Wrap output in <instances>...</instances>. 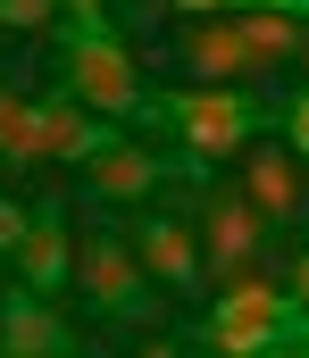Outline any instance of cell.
<instances>
[{"label":"cell","mask_w":309,"mask_h":358,"mask_svg":"<svg viewBox=\"0 0 309 358\" xmlns=\"http://www.w3.org/2000/svg\"><path fill=\"white\" fill-rule=\"evenodd\" d=\"M67 100H84L92 117H142L151 100H142V76H134V59H125V42L109 34V17H84L76 34H67Z\"/></svg>","instance_id":"cell-1"},{"label":"cell","mask_w":309,"mask_h":358,"mask_svg":"<svg viewBox=\"0 0 309 358\" xmlns=\"http://www.w3.org/2000/svg\"><path fill=\"white\" fill-rule=\"evenodd\" d=\"M159 117L176 125V142H184V159L209 167V159H234L251 134H259V108H251V92L234 84H184L159 100Z\"/></svg>","instance_id":"cell-2"},{"label":"cell","mask_w":309,"mask_h":358,"mask_svg":"<svg viewBox=\"0 0 309 358\" xmlns=\"http://www.w3.org/2000/svg\"><path fill=\"white\" fill-rule=\"evenodd\" d=\"M84 183H92V200H109V208H134V200H159L167 167H159V150H151V142L109 134L101 150L84 159Z\"/></svg>","instance_id":"cell-3"},{"label":"cell","mask_w":309,"mask_h":358,"mask_svg":"<svg viewBox=\"0 0 309 358\" xmlns=\"http://www.w3.org/2000/svg\"><path fill=\"white\" fill-rule=\"evenodd\" d=\"M67 275L92 292V308H101V317H134V308H142V283H151L142 259H134L117 234H92V242L76 250V267H67Z\"/></svg>","instance_id":"cell-4"},{"label":"cell","mask_w":309,"mask_h":358,"mask_svg":"<svg viewBox=\"0 0 309 358\" xmlns=\"http://www.w3.org/2000/svg\"><path fill=\"white\" fill-rule=\"evenodd\" d=\"M242 200L259 208V225H293V217L309 208L301 159H293L284 142H242Z\"/></svg>","instance_id":"cell-5"},{"label":"cell","mask_w":309,"mask_h":358,"mask_svg":"<svg viewBox=\"0 0 309 358\" xmlns=\"http://www.w3.org/2000/svg\"><path fill=\"white\" fill-rule=\"evenodd\" d=\"M193 242H201V259L217 275H242V267H259L268 225H259V208H251L242 192H217V200L201 208V234H193Z\"/></svg>","instance_id":"cell-6"},{"label":"cell","mask_w":309,"mask_h":358,"mask_svg":"<svg viewBox=\"0 0 309 358\" xmlns=\"http://www.w3.org/2000/svg\"><path fill=\"white\" fill-rule=\"evenodd\" d=\"M134 259H142V275H159L167 292H193V283H201V242H193V225L167 217V208H151V217L134 225Z\"/></svg>","instance_id":"cell-7"},{"label":"cell","mask_w":309,"mask_h":358,"mask_svg":"<svg viewBox=\"0 0 309 358\" xmlns=\"http://www.w3.org/2000/svg\"><path fill=\"white\" fill-rule=\"evenodd\" d=\"M184 67H193L201 84H234V92H242V84H259V76H268V67L251 59V42L234 34V17H201V25L184 34Z\"/></svg>","instance_id":"cell-8"},{"label":"cell","mask_w":309,"mask_h":358,"mask_svg":"<svg viewBox=\"0 0 309 358\" xmlns=\"http://www.w3.org/2000/svg\"><path fill=\"white\" fill-rule=\"evenodd\" d=\"M8 259H17V275H25V292H59V283H67V267H76V242H67V217H59V208H34Z\"/></svg>","instance_id":"cell-9"},{"label":"cell","mask_w":309,"mask_h":358,"mask_svg":"<svg viewBox=\"0 0 309 358\" xmlns=\"http://www.w3.org/2000/svg\"><path fill=\"white\" fill-rule=\"evenodd\" d=\"M0 350H8V358H67V325L50 317L42 292L17 283V292L0 300Z\"/></svg>","instance_id":"cell-10"},{"label":"cell","mask_w":309,"mask_h":358,"mask_svg":"<svg viewBox=\"0 0 309 358\" xmlns=\"http://www.w3.org/2000/svg\"><path fill=\"white\" fill-rule=\"evenodd\" d=\"M109 134H117V125H109V117H92L84 100H67V92H50V100H42V150H50V159L84 167Z\"/></svg>","instance_id":"cell-11"},{"label":"cell","mask_w":309,"mask_h":358,"mask_svg":"<svg viewBox=\"0 0 309 358\" xmlns=\"http://www.w3.org/2000/svg\"><path fill=\"white\" fill-rule=\"evenodd\" d=\"M234 34L251 42V59H259L268 76H276L284 59H301V67H309V34H301L293 8H259V0H251V8H234Z\"/></svg>","instance_id":"cell-12"},{"label":"cell","mask_w":309,"mask_h":358,"mask_svg":"<svg viewBox=\"0 0 309 358\" xmlns=\"http://www.w3.org/2000/svg\"><path fill=\"white\" fill-rule=\"evenodd\" d=\"M209 342L217 358H259L284 342V317H268V308H209Z\"/></svg>","instance_id":"cell-13"},{"label":"cell","mask_w":309,"mask_h":358,"mask_svg":"<svg viewBox=\"0 0 309 358\" xmlns=\"http://www.w3.org/2000/svg\"><path fill=\"white\" fill-rule=\"evenodd\" d=\"M42 100H17L0 92V167H42Z\"/></svg>","instance_id":"cell-14"},{"label":"cell","mask_w":309,"mask_h":358,"mask_svg":"<svg viewBox=\"0 0 309 358\" xmlns=\"http://www.w3.org/2000/svg\"><path fill=\"white\" fill-rule=\"evenodd\" d=\"M0 25L8 34H50L59 25V0H0Z\"/></svg>","instance_id":"cell-15"},{"label":"cell","mask_w":309,"mask_h":358,"mask_svg":"<svg viewBox=\"0 0 309 358\" xmlns=\"http://www.w3.org/2000/svg\"><path fill=\"white\" fill-rule=\"evenodd\" d=\"M284 142H293V159L309 167V92L293 100V108H284Z\"/></svg>","instance_id":"cell-16"},{"label":"cell","mask_w":309,"mask_h":358,"mask_svg":"<svg viewBox=\"0 0 309 358\" xmlns=\"http://www.w3.org/2000/svg\"><path fill=\"white\" fill-rule=\"evenodd\" d=\"M17 234H25V208H17V200L0 192V250H17Z\"/></svg>","instance_id":"cell-17"},{"label":"cell","mask_w":309,"mask_h":358,"mask_svg":"<svg viewBox=\"0 0 309 358\" xmlns=\"http://www.w3.org/2000/svg\"><path fill=\"white\" fill-rule=\"evenodd\" d=\"M284 300H293V308H301V317H309V250H301V259H293V283H284Z\"/></svg>","instance_id":"cell-18"},{"label":"cell","mask_w":309,"mask_h":358,"mask_svg":"<svg viewBox=\"0 0 309 358\" xmlns=\"http://www.w3.org/2000/svg\"><path fill=\"white\" fill-rule=\"evenodd\" d=\"M167 8H193V17H217V8H226V17H234V8H251V0H167Z\"/></svg>","instance_id":"cell-19"},{"label":"cell","mask_w":309,"mask_h":358,"mask_svg":"<svg viewBox=\"0 0 309 358\" xmlns=\"http://www.w3.org/2000/svg\"><path fill=\"white\" fill-rule=\"evenodd\" d=\"M59 17H76V25H84V17H101V0H59Z\"/></svg>","instance_id":"cell-20"},{"label":"cell","mask_w":309,"mask_h":358,"mask_svg":"<svg viewBox=\"0 0 309 358\" xmlns=\"http://www.w3.org/2000/svg\"><path fill=\"white\" fill-rule=\"evenodd\" d=\"M142 358H176V342H142Z\"/></svg>","instance_id":"cell-21"},{"label":"cell","mask_w":309,"mask_h":358,"mask_svg":"<svg viewBox=\"0 0 309 358\" xmlns=\"http://www.w3.org/2000/svg\"><path fill=\"white\" fill-rule=\"evenodd\" d=\"M259 8H293V17H301V0H259Z\"/></svg>","instance_id":"cell-22"},{"label":"cell","mask_w":309,"mask_h":358,"mask_svg":"<svg viewBox=\"0 0 309 358\" xmlns=\"http://www.w3.org/2000/svg\"><path fill=\"white\" fill-rule=\"evenodd\" d=\"M259 358H293V342H276V350H259Z\"/></svg>","instance_id":"cell-23"},{"label":"cell","mask_w":309,"mask_h":358,"mask_svg":"<svg viewBox=\"0 0 309 358\" xmlns=\"http://www.w3.org/2000/svg\"><path fill=\"white\" fill-rule=\"evenodd\" d=\"M0 92H8V84H0Z\"/></svg>","instance_id":"cell-24"},{"label":"cell","mask_w":309,"mask_h":358,"mask_svg":"<svg viewBox=\"0 0 309 358\" xmlns=\"http://www.w3.org/2000/svg\"><path fill=\"white\" fill-rule=\"evenodd\" d=\"M301 8H309V0H301Z\"/></svg>","instance_id":"cell-25"}]
</instances>
